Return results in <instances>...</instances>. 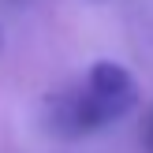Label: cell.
Listing matches in <instances>:
<instances>
[{
    "mask_svg": "<svg viewBox=\"0 0 153 153\" xmlns=\"http://www.w3.org/2000/svg\"><path fill=\"white\" fill-rule=\"evenodd\" d=\"M149 142H153V120H149Z\"/></svg>",
    "mask_w": 153,
    "mask_h": 153,
    "instance_id": "2",
    "label": "cell"
},
{
    "mask_svg": "<svg viewBox=\"0 0 153 153\" xmlns=\"http://www.w3.org/2000/svg\"><path fill=\"white\" fill-rule=\"evenodd\" d=\"M138 105V82L116 60H97L75 86L45 97V127L56 138H86L120 123Z\"/></svg>",
    "mask_w": 153,
    "mask_h": 153,
    "instance_id": "1",
    "label": "cell"
}]
</instances>
